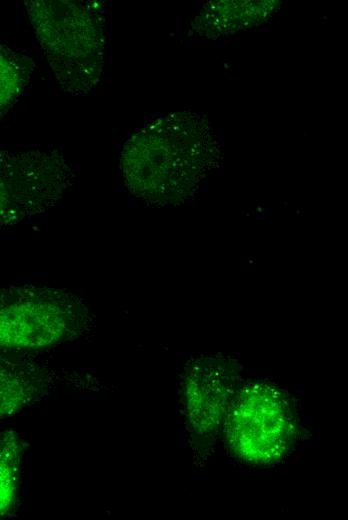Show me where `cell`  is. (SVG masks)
Returning <instances> with one entry per match:
<instances>
[{
  "instance_id": "6",
  "label": "cell",
  "mask_w": 348,
  "mask_h": 520,
  "mask_svg": "<svg viewBox=\"0 0 348 520\" xmlns=\"http://www.w3.org/2000/svg\"><path fill=\"white\" fill-rule=\"evenodd\" d=\"M44 370L35 363L1 364V416L22 410L44 387Z\"/></svg>"
},
{
  "instance_id": "8",
  "label": "cell",
  "mask_w": 348,
  "mask_h": 520,
  "mask_svg": "<svg viewBox=\"0 0 348 520\" xmlns=\"http://www.w3.org/2000/svg\"><path fill=\"white\" fill-rule=\"evenodd\" d=\"M1 100L2 105L15 100V94L21 92L25 85V66L19 65L13 53H1Z\"/></svg>"
},
{
  "instance_id": "2",
  "label": "cell",
  "mask_w": 348,
  "mask_h": 520,
  "mask_svg": "<svg viewBox=\"0 0 348 520\" xmlns=\"http://www.w3.org/2000/svg\"><path fill=\"white\" fill-rule=\"evenodd\" d=\"M31 22L56 77L66 90L87 93L98 81L103 59V20L91 4L30 2Z\"/></svg>"
},
{
  "instance_id": "3",
  "label": "cell",
  "mask_w": 348,
  "mask_h": 520,
  "mask_svg": "<svg viewBox=\"0 0 348 520\" xmlns=\"http://www.w3.org/2000/svg\"><path fill=\"white\" fill-rule=\"evenodd\" d=\"M0 343L7 349H41L81 335L90 317L76 296L53 288L9 287L1 295Z\"/></svg>"
},
{
  "instance_id": "1",
  "label": "cell",
  "mask_w": 348,
  "mask_h": 520,
  "mask_svg": "<svg viewBox=\"0 0 348 520\" xmlns=\"http://www.w3.org/2000/svg\"><path fill=\"white\" fill-rule=\"evenodd\" d=\"M221 432L228 452L240 462L257 467L278 464L297 442L293 398L264 381L239 385Z\"/></svg>"
},
{
  "instance_id": "5",
  "label": "cell",
  "mask_w": 348,
  "mask_h": 520,
  "mask_svg": "<svg viewBox=\"0 0 348 520\" xmlns=\"http://www.w3.org/2000/svg\"><path fill=\"white\" fill-rule=\"evenodd\" d=\"M218 363H200L184 379L182 398L188 426L202 440L222 430L231 401L239 387Z\"/></svg>"
},
{
  "instance_id": "7",
  "label": "cell",
  "mask_w": 348,
  "mask_h": 520,
  "mask_svg": "<svg viewBox=\"0 0 348 520\" xmlns=\"http://www.w3.org/2000/svg\"><path fill=\"white\" fill-rule=\"evenodd\" d=\"M1 514L4 515L10 510L16 500L20 460L21 443L18 436L12 431H5L1 434Z\"/></svg>"
},
{
  "instance_id": "4",
  "label": "cell",
  "mask_w": 348,
  "mask_h": 520,
  "mask_svg": "<svg viewBox=\"0 0 348 520\" xmlns=\"http://www.w3.org/2000/svg\"><path fill=\"white\" fill-rule=\"evenodd\" d=\"M11 156L1 164V214L13 222L51 206L69 181V168L51 154Z\"/></svg>"
}]
</instances>
